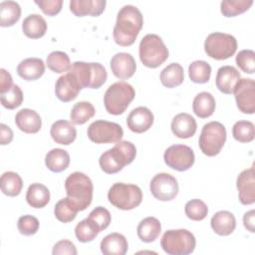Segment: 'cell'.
Masks as SVG:
<instances>
[{
	"mask_svg": "<svg viewBox=\"0 0 255 255\" xmlns=\"http://www.w3.org/2000/svg\"><path fill=\"white\" fill-rule=\"evenodd\" d=\"M1 104L8 110H14L23 102V92L19 86L13 85L10 90L1 94Z\"/></svg>",
	"mask_w": 255,
	"mask_h": 255,
	"instance_id": "cell-43",
	"label": "cell"
},
{
	"mask_svg": "<svg viewBox=\"0 0 255 255\" xmlns=\"http://www.w3.org/2000/svg\"><path fill=\"white\" fill-rule=\"evenodd\" d=\"M136 155L134 144L128 140H120L115 146L106 150L99 159L102 170L108 174L117 173L131 163Z\"/></svg>",
	"mask_w": 255,
	"mask_h": 255,
	"instance_id": "cell-2",
	"label": "cell"
},
{
	"mask_svg": "<svg viewBox=\"0 0 255 255\" xmlns=\"http://www.w3.org/2000/svg\"><path fill=\"white\" fill-rule=\"evenodd\" d=\"M26 200L31 207L43 208L50 201V191L42 183H32L27 189Z\"/></svg>",
	"mask_w": 255,
	"mask_h": 255,
	"instance_id": "cell-29",
	"label": "cell"
},
{
	"mask_svg": "<svg viewBox=\"0 0 255 255\" xmlns=\"http://www.w3.org/2000/svg\"><path fill=\"white\" fill-rule=\"evenodd\" d=\"M108 199L119 209L131 210L141 203L142 192L135 184L117 182L109 189Z\"/></svg>",
	"mask_w": 255,
	"mask_h": 255,
	"instance_id": "cell-8",
	"label": "cell"
},
{
	"mask_svg": "<svg viewBox=\"0 0 255 255\" xmlns=\"http://www.w3.org/2000/svg\"><path fill=\"white\" fill-rule=\"evenodd\" d=\"M237 66L246 74H254L255 72V52L253 50H241L236 56Z\"/></svg>",
	"mask_w": 255,
	"mask_h": 255,
	"instance_id": "cell-44",
	"label": "cell"
},
{
	"mask_svg": "<svg viewBox=\"0 0 255 255\" xmlns=\"http://www.w3.org/2000/svg\"><path fill=\"white\" fill-rule=\"evenodd\" d=\"M50 134L55 142L59 144L69 145L76 139L77 130L71 122L59 120L52 125Z\"/></svg>",
	"mask_w": 255,
	"mask_h": 255,
	"instance_id": "cell-22",
	"label": "cell"
},
{
	"mask_svg": "<svg viewBox=\"0 0 255 255\" xmlns=\"http://www.w3.org/2000/svg\"><path fill=\"white\" fill-rule=\"evenodd\" d=\"M45 73V64L40 58H27L17 66V74L26 81H35Z\"/></svg>",
	"mask_w": 255,
	"mask_h": 255,
	"instance_id": "cell-25",
	"label": "cell"
},
{
	"mask_svg": "<svg viewBox=\"0 0 255 255\" xmlns=\"http://www.w3.org/2000/svg\"><path fill=\"white\" fill-rule=\"evenodd\" d=\"M21 16V7L15 1H2L0 3V25L2 27L13 26Z\"/></svg>",
	"mask_w": 255,
	"mask_h": 255,
	"instance_id": "cell-33",
	"label": "cell"
},
{
	"mask_svg": "<svg viewBox=\"0 0 255 255\" xmlns=\"http://www.w3.org/2000/svg\"><path fill=\"white\" fill-rule=\"evenodd\" d=\"M17 227L22 235L30 236L38 231L39 220L32 215H23L18 219Z\"/></svg>",
	"mask_w": 255,
	"mask_h": 255,
	"instance_id": "cell-45",
	"label": "cell"
},
{
	"mask_svg": "<svg viewBox=\"0 0 255 255\" xmlns=\"http://www.w3.org/2000/svg\"><path fill=\"white\" fill-rule=\"evenodd\" d=\"M45 163L53 172L64 171L70 164V154L65 149L53 148L46 154Z\"/></svg>",
	"mask_w": 255,
	"mask_h": 255,
	"instance_id": "cell-31",
	"label": "cell"
},
{
	"mask_svg": "<svg viewBox=\"0 0 255 255\" xmlns=\"http://www.w3.org/2000/svg\"><path fill=\"white\" fill-rule=\"evenodd\" d=\"M189 79L196 84L207 83L211 76L210 65L202 60L192 62L188 67Z\"/></svg>",
	"mask_w": 255,
	"mask_h": 255,
	"instance_id": "cell-38",
	"label": "cell"
},
{
	"mask_svg": "<svg viewBox=\"0 0 255 255\" xmlns=\"http://www.w3.org/2000/svg\"><path fill=\"white\" fill-rule=\"evenodd\" d=\"M226 141V128L219 122L205 124L199 135V147L207 156L217 155Z\"/></svg>",
	"mask_w": 255,
	"mask_h": 255,
	"instance_id": "cell-9",
	"label": "cell"
},
{
	"mask_svg": "<svg viewBox=\"0 0 255 255\" xmlns=\"http://www.w3.org/2000/svg\"><path fill=\"white\" fill-rule=\"evenodd\" d=\"M88 217L91 218L98 225V227L100 228L101 231L108 228L111 223V220H112L110 211L103 206H98V207L94 208L90 212Z\"/></svg>",
	"mask_w": 255,
	"mask_h": 255,
	"instance_id": "cell-46",
	"label": "cell"
},
{
	"mask_svg": "<svg viewBox=\"0 0 255 255\" xmlns=\"http://www.w3.org/2000/svg\"><path fill=\"white\" fill-rule=\"evenodd\" d=\"M96 110L90 102H79L74 105L70 113L71 123L75 125H84L95 116Z\"/></svg>",
	"mask_w": 255,
	"mask_h": 255,
	"instance_id": "cell-37",
	"label": "cell"
},
{
	"mask_svg": "<svg viewBox=\"0 0 255 255\" xmlns=\"http://www.w3.org/2000/svg\"><path fill=\"white\" fill-rule=\"evenodd\" d=\"M243 224L249 232H251V233L255 232V211H254V209H251L244 213Z\"/></svg>",
	"mask_w": 255,
	"mask_h": 255,
	"instance_id": "cell-51",
	"label": "cell"
},
{
	"mask_svg": "<svg viewBox=\"0 0 255 255\" xmlns=\"http://www.w3.org/2000/svg\"><path fill=\"white\" fill-rule=\"evenodd\" d=\"M90 140L96 143H113L118 142L124 135L122 127L113 122L98 120L92 123L87 130Z\"/></svg>",
	"mask_w": 255,
	"mask_h": 255,
	"instance_id": "cell-11",
	"label": "cell"
},
{
	"mask_svg": "<svg viewBox=\"0 0 255 255\" xmlns=\"http://www.w3.org/2000/svg\"><path fill=\"white\" fill-rule=\"evenodd\" d=\"M106 4L105 0H71L70 10L78 17L87 15L96 17L104 12Z\"/></svg>",
	"mask_w": 255,
	"mask_h": 255,
	"instance_id": "cell-23",
	"label": "cell"
},
{
	"mask_svg": "<svg viewBox=\"0 0 255 255\" xmlns=\"http://www.w3.org/2000/svg\"><path fill=\"white\" fill-rule=\"evenodd\" d=\"M253 0H225L220 4V11L225 17H234L247 11Z\"/></svg>",
	"mask_w": 255,
	"mask_h": 255,
	"instance_id": "cell-40",
	"label": "cell"
},
{
	"mask_svg": "<svg viewBox=\"0 0 255 255\" xmlns=\"http://www.w3.org/2000/svg\"><path fill=\"white\" fill-rule=\"evenodd\" d=\"M100 248L105 255H125L128 251V243L123 234L114 232L102 239Z\"/></svg>",
	"mask_w": 255,
	"mask_h": 255,
	"instance_id": "cell-24",
	"label": "cell"
},
{
	"mask_svg": "<svg viewBox=\"0 0 255 255\" xmlns=\"http://www.w3.org/2000/svg\"><path fill=\"white\" fill-rule=\"evenodd\" d=\"M161 225L157 218L148 216L143 218L137 225L136 233L138 238L145 242H153L160 234Z\"/></svg>",
	"mask_w": 255,
	"mask_h": 255,
	"instance_id": "cell-27",
	"label": "cell"
},
{
	"mask_svg": "<svg viewBox=\"0 0 255 255\" xmlns=\"http://www.w3.org/2000/svg\"><path fill=\"white\" fill-rule=\"evenodd\" d=\"M153 124V115L146 107H137L133 109L127 118L128 128L136 133L148 130Z\"/></svg>",
	"mask_w": 255,
	"mask_h": 255,
	"instance_id": "cell-18",
	"label": "cell"
},
{
	"mask_svg": "<svg viewBox=\"0 0 255 255\" xmlns=\"http://www.w3.org/2000/svg\"><path fill=\"white\" fill-rule=\"evenodd\" d=\"M134 96L135 92L131 85L126 82H116L107 89L104 95L105 108L111 115H122L134 99Z\"/></svg>",
	"mask_w": 255,
	"mask_h": 255,
	"instance_id": "cell-4",
	"label": "cell"
},
{
	"mask_svg": "<svg viewBox=\"0 0 255 255\" xmlns=\"http://www.w3.org/2000/svg\"><path fill=\"white\" fill-rule=\"evenodd\" d=\"M142 24L143 19L138 8L132 5H125L117 15L113 31L115 42L123 47L132 45L142 28Z\"/></svg>",
	"mask_w": 255,
	"mask_h": 255,
	"instance_id": "cell-1",
	"label": "cell"
},
{
	"mask_svg": "<svg viewBox=\"0 0 255 255\" xmlns=\"http://www.w3.org/2000/svg\"><path fill=\"white\" fill-rule=\"evenodd\" d=\"M163 159L168 167L177 171H185L193 165L195 156L188 145L173 144L165 149Z\"/></svg>",
	"mask_w": 255,
	"mask_h": 255,
	"instance_id": "cell-12",
	"label": "cell"
},
{
	"mask_svg": "<svg viewBox=\"0 0 255 255\" xmlns=\"http://www.w3.org/2000/svg\"><path fill=\"white\" fill-rule=\"evenodd\" d=\"M15 124L20 130L26 133H36L42 127V120L36 111L22 109L15 116Z\"/></svg>",
	"mask_w": 255,
	"mask_h": 255,
	"instance_id": "cell-21",
	"label": "cell"
},
{
	"mask_svg": "<svg viewBox=\"0 0 255 255\" xmlns=\"http://www.w3.org/2000/svg\"><path fill=\"white\" fill-rule=\"evenodd\" d=\"M48 68L58 74L68 72L71 68V61L69 56L62 51L51 52L46 60Z\"/></svg>",
	"mask_w": 255,
	"mask_h": 255,
	"instance_id": "cell-39",
	"label": "cell"
},
{
	"mask_svg": "<svg viewBox=\"0 0 255 255\" xmlns=\"http://www.w3.org/2000/svg\"><path fill=\"white\" fill-rule=\"evenodd\" d=\"M78 80L82 89H99L107 81L108 73L100 63H86L82 61L74 62L68 71Z\"/></svg>",
	"mask_w": 255,
	"mask_h": 255,
	"instance_id": "cell-6",
	"label": "cell"
},
{
	"mask_svg": "<svg viewBox=\"0 0 255 255\" xmlns=\"http://www.w3.org/2000/svg\"><path fill=\"white\" fill-rule=\"evenodd\" d=\"M78 212H79L78 207L68 197L60 199L56 203L54 208V214L56 218L63 223H68L73 221L76 218Z\"/></svg>",
	"mask_w": 255,
	"mask_h": 255,
	"instance_id": "cell-35",
	"label": "cell"
},
{
	"mask_svg": "<svg viewBox=\"0 0 255 255\" xmlns=\"http://www.w3.org/2000/svg\"><path fill=\"white\" fill-rule=\"evenodd\" d=\"M233 137L240 142H250L255 136V128L249 121H238L232 128Z\"/></svg>",
	"mask_w": 255,
	"mask_h": 255,
	"instance_id": "cell-41",
	"label": "cell"
},
{
	"mask_svg": "<svg viewBox=\"0 0 255 255\" xmlns=\"http://www.w3.org/2000/svg\"><path fill=\"white\" fill-rule=\"evenodd\" d=\"M236 50L237 40L234 36L227 33H211L204 42L205 53L215 60H226L233 56Z\"/></svg>",
	"mask_w": 255,
	"mask_h": 255,
	"instance_id": "cell-10",
	"label": "cell"
},
{
	"mask_svg": "<svg viewBox=\"0 0 255 255\" xmlns=\"http://www.w3.org/2000/svg\"><path fill=\"white\" fill-rule=\"evenodd\" d=\"M170 128L175 136L179 138H189L196 132L197 124L191 115L180 113L172 119Z\"/></svg>",
	"mask_w": 255,
	"mask_h": 255,
	"instance_id": "cell-20",
	"label": "cell"
},
{
	"mask_svg": "<svg viewBox=\"0 0 255 255\" xmlns=\"http://www.w3.org/2000/svg\"><path fill=\"white\" fill-rule=\"evenodd\" d=\"M53 255H63V254H69V255H76L78 253L75 244L70 240H60L58 241L52 250Z\"/></svg>",
	"mask_w": 255,
	"mask_h": 255,
	"instance_id": "cell-48",
	"label": "cell"
},
{
	"mask_svg": "<svg viewBox=\"0 0 255 255\" xmlns=\"http://www.w3.org/2000/svg\"><path fill=\"white\" fill-rule=\"evenodd\" d=\"M0 94H3L12 88L13 80L11 75L3 68L0 70Z\"/></svg>",
	"mask_w": 255,
	"mask_h": 255,
	"instance_id": "cell-49",
	"label": "cell"
},
{
	"mask_svg": "<svg viewBox=\"0 0 255 255\" xmlns=\"http://www.w3.org/2000/svg\"><path fill=\"white\" fill-rule=\"evenodd\" d=\"M1 190L5 195L17 196L23 187V181L21 176L14 171H6L1 175L0 179Z\"/></svg>",
	"mask_w": 255,
	"mask_h": 255,
	"instance_id": "cell-34",
	"label": "cell"
},
{
	"mask_svg": "<svg viewBox=\"0 0 255 255\" xmlns=\"http://www.w3.org/2000/svg\"><path fill=\"white\" fill-rule=\"evenodd\" d=\"M100 232L101 230L98 225L89 217L80 221L75 227V235L83 243L93 241Z\"/></svg>",
	"mask_w": 255,
	"mask_h": 255,
	"instance_id": "cell-36",
	"label": "cell"
},
{
	"mask_svg": "<svg viewBox=\"0 0 255 255\" xmlns=\"http://www.w3.org/2000/svg\"><path fill=\"white\" fill-rule=\"evenodd\" d=\"M113 74L121 79L127 80L133 76L136 70V63L129 53L121 52L113 56L110 62Z\"/></svg>",
	"mask_w": 255,
	"mask_h": 255,
	"instance_id": "cell-17",
	"label": "cell"
},
{
	"mask_svg": "<svg viewBox=\"0 0 255 255\" xmlns=\"http://www.w3.org/2000/svg\"><path fill=\"white\" fill-rule=\"evenodd\" d=\"M239 201L244 205H250L255 202V176L254 166L244 169L240 172L236 180Z\"/></svg>",
	"mask_w": 255,
	"mask_h": 255,
	"instance_id": "cell-15",
	"label": "cell"
},
{
	"mask_svg": "<svg viewBox=\"0 0 255 255\" xmlns=\"http://www.w3.org/2000/svg\"><path fill=\"white\" fill-rule=\"evenodd\" d=\"M160 82L166 88H174L182 84L184 80L183 68L178 63H171L167 65L160 72Z\"/></svg>",
	"mask_w": 255,
	"mask_h": 255,
	"instance_id": "cell-32",
	"label": "cell"
},
{
	"mask_svg": "<svg viewBox=\"0 0 255 255\" xmlns=\"http://www.w3.org/2000/svg\"><path fill=\"white\" fill-rule=\"evenodd\" d=\"M241 79L240 73L233 66H222L218 69L215 84L217 89L226 95L233 94L234 89Z\"/></svg>",
	"mask_w": 255,
	"mask_h": 255,
	"instance_id": "cell-19",
	"label": "cell"
},
{
	"mask_svg": "<svg viewBox=\"0 0 255 255\" xmlns=\"http://www.w3.org/2000/svg\"><path fill=\"white\" fill-rule=\"evenodd\" d=\"M141 63L147 68H157L168 58V50L162 39L156 34L145 35L138 47Z\"/></svg>",
	"mask_w": 255,
	"mask_h": 255,
	"instance_id": "cell-5",
	"label": "cell"
},
{
	"mask_svg": "<svg viewBox=\"0 0 255 255\" xmlns=\"http://www.w3.org/2000/svg\"><path fill=\"white\" fill-rule=\"evenodd\" d=\"M149 189L154 198L160 201H169L178 193V183L174 176L166 172L157 173L149 183Z\"/></svg>",
	"mask_w": 255,
	"mask_h": 255,
	"instance_id": "cell-13",
	"label": "cell"
},
{
	"mask_svg": "<svg viewBox=\"0 0 255 255\" xmlns=\"http://www.w3.org/2000/svg\"><path fill=\"white\" fill-rule=\"evenodd\" d=\"M210 225L216 234L227 236L235 230L236 219L233 213L227 210H220L211 217Z\"/></svg>",
	"mask_w": 255,
	"mask_h": 255,
	"instance_id": "cell-26",
	"label": "cell"
},
{
	"mask_svg": "<svg viewBox=\"0 0 255 255\" xmlns=\"http://www.w3.org/2000/svg\"><path fill=\"white\" fill-rule=\"evenodd\" d=\"M65 189L67 197L76 204L79 211L85 210L92 203L94 186L87 174L80 171L71 173L66 178Z\"/></svg>",
	"mask_w": 255,
	"mask_h": 255,
	"instance_id": "cell-3",
	"label": "cell"
},
{
	"mask_svg": "<svg viewBox=\"0 0 255 255\" xmlns=\"http://www.w3.org/2000/svg\"><path fill=\"white\" fill-rule=\"evenodd\" d=\"M193 113L201 119L213 115L215 111V99L208 92H201L195 96L192 103Z\"/></svg>",
	"mask_w": 255,
	"mask_h": 255,
	"instance_id": "cell-30",
	"label": "cell"
},
{
	"mask_svg": "<svg viewBox=\"0 0 255 255\" xmlns=\"http://www.w3.org/2000/svg\"><path fill=\"white\" fill-rule=\"evenodd\" d=\"M13 139V131L10 127L6 126L5 124L0 125V143L2 145L8 144Z\"/></svg>",
	"mask_w": 255,
	"mask_h": 255,
	"instance_id": "cell-50",
	"label": "cell"
},
{
	"mask_svg": "<svg viewBox=\"0 0 255 255\" xmlns=\"http://www.w3.org/2000/svg\"><path fill=\"white\" fill-rule=\"evenodd\" d=\"M194 235L186 229H171L163 233L160 246L169 255H188L195 249Z\"/></svg>",
	"mask_w": 255,
	"mask_h": 255,
	"instance_id": "cell-7",
	"label": "cell"
},
{
	"mask_svg": "<svg viewBox=\"0 0 255 255\" xmlns=\"http://www.w3.org/2000/svg\"><path fill=\"white\" fill-rule=\"evenodd\" d=\"M35 3L40 7V9L48 16H54L58 14L63 5L62 0H35Z\"/></svg>",
	"mask_w": 255,
	"mask_h": 255,
	"instance_id": "cell-47",
	"label": "cell"
},
{
	"mask_svg": "<svg viewBox=\"0 0 255 255\" xmlns=\"http://www.w3.org/2000/svg\"><path fill=\"white\" fill-rule=\"evenodd\" d=\"M23 33L31 39H38L45 35L47 31V23L39 14L28 15L22 23Z\"/></svg>",
	"mask_w": 255,
	"mask_h": 255,
	"instance_id": "cell-28",
	"label": "cell"
},
{
	"mask_svg": "<svg viewBox=\"0 0 255 255\" xmlns=\"http://www.w3.org/2000/svg\"><path fill=\"white\" fill-rule=\"evenodd\" d=\"M81 90L82 88L78 80L70 72L59 77L55 84V94L57 98L64 103L75 100Z\"/></svg>",
	"mask_w": 255,
	"mask_h": 255,
	"instance_id": "cell-16",
	"label": "cell"
},
{
	"mask_svg": "<svg viewBox=\"0 0 255 255\" xmlns=\"http://www.w3.org/2000/svg\"><path fill=\"white\" fill-rule=\"evenodd\" d=\"M185 215L194 221L203 220L208 213L207 205L200 199H191L186 202L184 206Z\"/></svg>",
	"mask_w": 255,
	"mask_h": 255,
	"instance_id": "cell-42",
	"label": "cell"
},
{
	"mask_svg": "<svg viewBox=\"0 0 255 255\" xmlns=\"http://www.w3.org/2000/svg\"><path fill=\"white\" fill-rule=\"evenodd\" d=\"M233 94L237 108L243 114L252 115L255 112V82L252 79L242 78L237 83Z\"/></svg>",
	"mask_w": 255,
	"mask_h": 255,
	"instance_id": "cell-14",
	"label": "cell"
}]
</instances>
